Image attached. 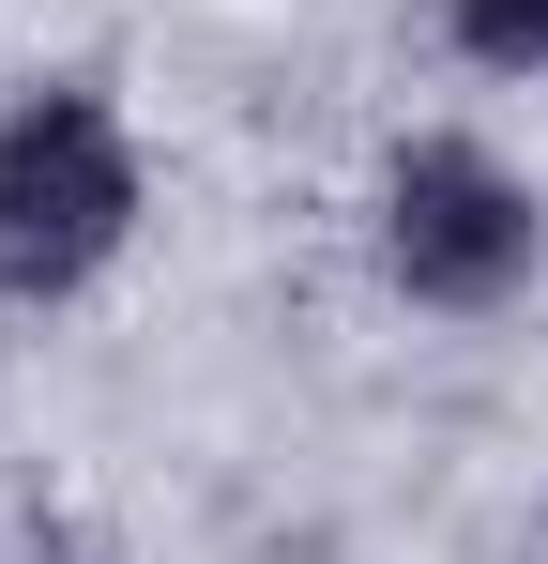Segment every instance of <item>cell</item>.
Instances as JSON below:
<instances>
[{"instance_id":"6da1fadb","label":"cell","mask_w":548,"mask_h":564,"mask_svg":"<svg viewBox=\"0 0 548 564\" xmlns=\"http://www.w3.org/2000/svg\"><path fill=\"white\" fill-rule=\"evenodd\" d=\"M153 229V153L107 77H31L0 107V305H91Z\"/></svg>"},{"instance_id":"3957f363","label":"cell","mask_w":548,"mask_h":564,"mask_svg":"<svg viewBox=\"0 0 548 564\" xmlns=\"http://www.w3.org/2000/svg\"><path fill=\"white\" fill-rule=\"evenodd\" d=\"M442 31L472 77H534L548 93V0H442Z\"/></svg>"},{"instance_id":"7a4b0ae2","label":"cell","mask_w":548,"mask_h":564,"mask_svg":"<svg viewBox=\"0 0 548 564\" xmlns=\"http://www.w3.org/2000/svg\"><path fill=\"white\" fill-rule=\"evenodd\" d=\"M365 245H381V290L412 321H503L518 290L548 275V198L503 138L472 122H427L381 153V198H365Z\"/></svg>"}]
</instances>
